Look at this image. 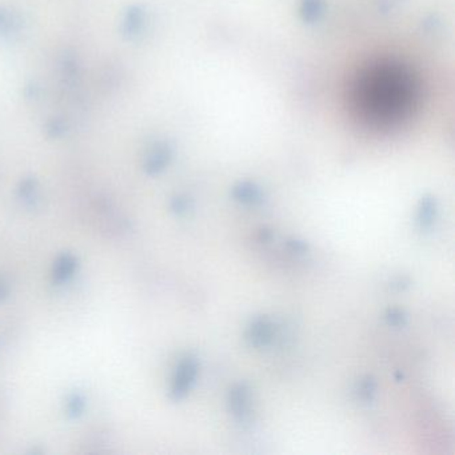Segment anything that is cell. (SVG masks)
<instances>
[{
  "mask_svg": "<svg viewBox=\"0 0 455 455\" xmlns=\"http://www.w3.org/2000/svg\"><path fill=\"white\" fill-rule=\"evenodd\" d=\"M80 259L72 251H62L51 266V282L54 286H65L78 274Z\"/></svg>",
  "mask_w": 455,
  "mask_h": 455,
  "instance_id": "obj_5",
  "label": "cell"
},
{
  "mask_svg": "<svg viewBox=\"0 0 455 455\" xmlns=\"http://www.w3.org/2000/svg\"><path fill=\"white\" fill-rule=\"evenodd\" d=\"M287 246L291 251H294L297 254H303L307 251V244L302 241H298V239H290Z\"/></svg>",
  "mask_w": 455,
  "mask_h": 455,
  "instance_id": "obj_15",
  "label": "cell"
},
{
  "mask_svg": "<svg viewBox=\"0 0 455 455\" xmlns=\"http://www.w3.org/2000/svg\"><path fill=\"white\" fill-rule=\"evenodd\" d=\"M234 200L246 204V206H256L262 203L263 192L259 186L253 182H241L231 191Z\"/></svg>",
  "mask_w": 455,
  "mask_h": 455,
  "instance_id": "obj_6",
  "label": "cell"
},
{
  "mask_svg": "<svg viewBox=\"0 0 455 455\" xmlns=\"http://www.w3.org/2000/svg\"><path fill=\"white\" fill-rule=\"evenodd\" d=\"M275 338V324L266 317L261 315L253 318L246 327L244 339L254 349H263L273 344Z\"/></svg>",
  "mask_w": 455,
  "mask_h": 455,
  "instance_id": "obj_4",
  "label": "cell"
},
{
  "mask_svg": "<svg viewBox=\"0 0 455 455\" xmlns=\"http://www.w3.org/2000/svg\"><path fill=\"white\" fill-rule=\"evenodd\" d=\"M170 210L177 216H186L192 210V200L186 195H175L170 200Z\"/></svg>",
  "mask_w": 455,
  "mask_h": 455,
  "instance_id": "obj_12",
  "label": "cell"
},
{
  "mask_svg": "<svg viewBox=\"0 0 455 455\" xmlns=\"http://www.w3.org/2000/svg\"><path fill=\"white\" fill-rule=\"evenodd\" d=\"M438 215V204L432 195L423 197L418 204L417 210V224L421 230H429L433 227L434 222Z\"/></svg>",
  "mask_w": 455,
  "mask_h": 455,
  "instance_id": "obj_8",
  "label": "cell"
},
{
  "mask_svg": "<svg viewBox=\"0 0 455 455\" xmlns=\"http://www.w3.org/2000/svg\"><path fill=\"white\" fill-rule=\"evenodd\" d=\"M11 295V285L9 279L0 274V305H3Z\"/></svg>",
  "mask_w": 455,
  "mask_h": 455,
  "instance_id": "obj_14",
  "label": "cell"
},
{
  "mask_svg": "<svg viewBox=\"0 0 455 455\" xmlns=\"http://www.w3.org/2000/svg\"><path fill=\"white\" fill-rule=\"evenodd\" d=\"M356 395L358 398L363 402H371L375 398L377 394V382L375 379L370 375L361 378L356 383Z\"/></svg>",
  "mask_w": 455,
  "mask_h": 455,
  "instance_id": "obj_11",
  "label": "cell"
},
{
  "mask_svg": "<svg viewBox=\"0 0 455 455\" xmlns=\"http://www.w3.org/2000/svg\"><path fill=\"white\" fill-rule=\"evenodd\" d=\"M16 195L22 200L26 207L35 209L39 202V183L33 178L22 179L16 189Z\"/></svg>",
  "mask_w": 455,
  "mask_h": 455,
  "instance_id": "obj_10",
  "label": "cell"
},
{
  "mask_svg": "<svg viewBox=\"0 0 455 455\" xmlns=\"http://www.w3.org/2000/svg\"><path fill=\"white\" fill-rule=\"evenodd\" d=\"M199 359L195 354L187 353L180 356L172 370L168 386V397L174 402L183 400L195 388L199 375Z\"/></svg>",
  "mask_w": 455,
  "mask_h": 455,
  "instance_id": "obj_2",
  "label": "cell"
},
{
  "mask_svg": "<svg viewBox=\"0 0 455 455\" xmlns=\"http://www.w3.org/2000/svg\"><path fill=\"white\" fill-rule=\"evenodd\" d=\"M417 99V79L407 67L393 62L362 70L351 89L358 118L375 128H389L409 118Z\"/></svg>",
  "mask_w": 455,
  "mask_h": 455,
  "instance_id": "obj_1",
  "label": "cell"
},
{
  "mask_svg": "<svg viewBox=\"0 0 455 455\" xmlns=\"http://www.w3.org/2000/svg\"><path fill=\"white\" fill-rule=\"evenodd\" d=\"M87 410V398L82 391H71L65 400V415L70 421H78Z\"/></svg>",
  "mask_w": 455,
  "mask_h": 455,
  "instance_id": "obj_9",
  "label": "cell"
},
{
  "mask_svg": "<svg viewBox=\"0 0 455 455\" xmlns=\"http://www.w3.org/2000/svg\"><path fill=\"white\" fill-rule=\"evenodd\" d=\"M251 389L248 383H235L227 394V407L239 423H247L251 418Z\"/></svg>",
  "mask_w": 455,
  "mask_h": 455,
  "instance_id": "obj_3",
  "label": "cell"
},
{
  "mask_svg": "<svg viewBox=\"0 0 455 455\" xmlns=\"http://www.w3.org/2000/svg\"><path fill=\"white\" fill-rule=\"evenodd\" d=\"M171 150L165 145L158 146L146 158L145 171L148 175L160 174L171 160Z\"/></svg>",
  "mask_w": 455,
  "mask_h": 455,
  "instance_id": "obj_7",
  "label": "cell"
},
{
  "mask_svg": "<svg viewBox=\"0 0 455 455\" xmlns=\"http://www.w3.org/2000/svg\"><path fill=\"white\" fill-rule=\"evenodd\" d=\"M385 319L389 326L403 327L407 323V314L400 307H390L385 312Z\"/></svg>",
  "mask_w": 455,
  "mask_h": 455,
  "instance_id": "obj_13",
  "label": "cell"
}]
</instances>
